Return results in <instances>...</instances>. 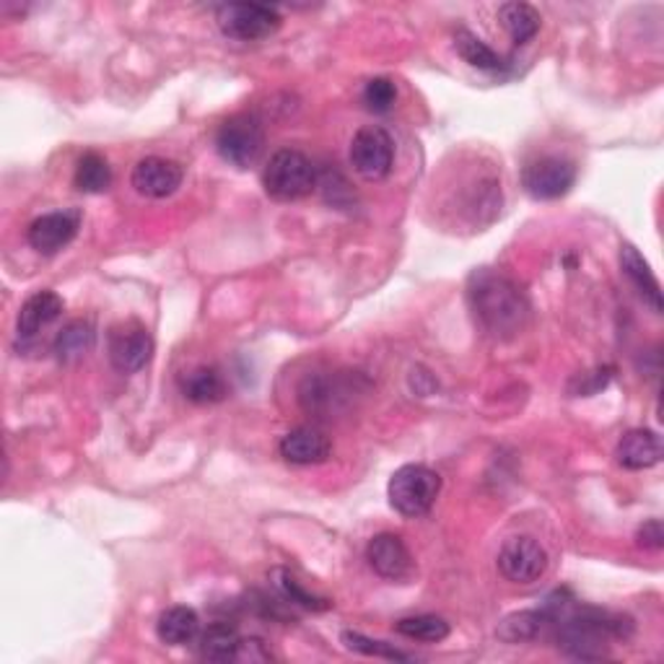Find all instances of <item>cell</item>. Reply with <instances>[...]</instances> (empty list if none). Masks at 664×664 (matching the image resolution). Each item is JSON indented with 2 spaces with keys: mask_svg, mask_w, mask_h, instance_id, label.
I'll use <instances>...</instances> for the list:
<instances>
[{
  "mask_svg": "<svg viewBox=\"0 0 664 664\" xmlns=\"http://www.w3.org/2000/svg\"><path fill=\"white\" fill-rule=\"evenodd\" d=\"M468 299L475 320L489 335L514 338L525 330L529 304L520 286L512 278L493 272L489 268L475 270L468 283Z\"/></svg>",
  "mask_w": 664,
  "mask_h": 664,
  "instance_id": "6da1fadb",
  "label": "cell"
},
{
  "mask_svg": "<svg viewBox=\"0 0 664 664\" xmlns=\"http://www.w3.org/2000/svg\"><path fill=\"white\" fill-rule=\"evenodd\" d=\"M553 623H558V649L574 660H602L608 654L610 639H621L623 629H631V623H623V618H612L595 608H579L564 621L556 618Z\"/></svg>",
  "mask_w": 664,
  "mask_h": 664,
  "instance_id": "7a4b0ae2",
  "label": "cell"
},
{
  "mask_svg": "<svg viewBox=\"0 0 664 664\" xmlns=\"http://www.w3.org/2000/svg\"><path fill=\"white\" fill-rule=\"evenodd\" d=\"M441 493V478L426 464H403L387 483L389 506L405 520H418L429 514Z\"/></svg>",
  "mask_w": 664,
  "mask_h": 664,
  "instance_id": "3957f363",
  "label": "cell"
},
{
  "mask_svg": "<svg viewBox=\"0 0 664 664\" xmlns=\"http://www.w3.org/2000/svg\"><path fill=\"white\" fill-rule=\"evenodd\" d=\"M263 188L272 201L291 203L312 195L317 188V169L307 153L280 149L270 157L263 172Z\"/></svg>",
  "mask_w": 664,
  "mask_h": 664,
  "instance_id": "277c9868",
  "label": "cell"
},
{
  "mask_svg": "<svg viewBox=\"0 0 664 664\" xmlns=\"http://www.w3.org/2000/svg\"><path fill=\"white\" fill-rule=\"evenodd\" d=\"M265 149L263 122L255 115H234L216 132V151L228 164L253 167Z\"/></svg>",
  "mask_w": 664,
  "mask_h": 664,
  "instance_id": "5b68a950",
  "label": "cell"
},
{
  "mask_svg": "<svg viewBox=\"0 0 664 664\" xmlns=\"http://www.w3.org/2000/svg\"><path fill=\"white\" fill-rule=\"evenodd\" d=\"M216 21L221 32L236 42L268 40L283 24L280 13L263 3H226L218 9Z\"/></svg>",
  "mask_w": 664,
  "mask_h": 664,
  "instance_id": "8992f818",
  "label": "cell"
},
{
  "mask_svg": "<svg viewBox=\"0 0 664 664\" xmlns=\"http://www.w3.org/2000/svg\"><path fill=\"white\" fill-rule=\"evenodd\" d=\"M351 164L368 182L385 180L395 164V140L379 125L361 128L351 140Z\"/></svg>",
  "mask_w": 664,
  "mask_h": 664,
  "instance_id": "52a82bcc",
  "label": "cell"
},
{
  "mask_svg": "<svg viewBox=\"0 0 664 664\" xmlns=\"http://www.w3.org/2000/svg\"><path fill=\"white\" fill-rule=\"evenodd\" d=\"M496 564L504 579L514 581V585H533L548 571V553L535 537L516 535L501 545Z\"/></svg>",
  "mask_w": 664,
  "mask_h": 664,
  "instance_id": "ba28073f",
  "label": "cell"
},
{
  "mask_svg": "<svg viewBox=\"0 0 664 664\" xmlns=\"http://www.w3.org/2000/svg\"><path fill=\"white\" fill-rule=\"evenodd\" d=\"M574 182H577V167L560 157L535 159L522 172V184L535 201H558L574 188Z\"/></svg>",
  "mask_w": 664,
  "mask_h": 664,
  "instance_id": "9c48e42d",
  "label": "cell"
},
{
  "mask_svg": "<svg viewBox=\"0 0 664 664\" xmlns=\"http://www.w3.org/2000/svg\"><path fill=\"white\" fill-rule=\"evenodd\" d=\"M107 351L117 372L136 374L149 364L153 356V338L143 324L130 320L109 330Z\"/></svg>",
  "mask_w": 664,
  "mask_h": 664,
  "instance_id": "30bf717a",
  "label": "cell"
},
{
  "mask_svg": "<svg viewBox=\"0 0 664 664\" xmlns=\"http://www.w3.org/2000/svg\"><path fill=\"white\" fill-rule=\"evenodd\" d=\"M366 560L374 568V574H379L387 581H405L416 571V560H413L408 545L403 543L400 535L393 533H382L368 540Z\"/></svg>",
  "mask_w": 664,
  "mask_h": 664,
  "instance_id": "8fae6325",
  "label": "cell"
},
{
  "mask_svg": "<svg viewBox=\"0 0 664 664\" xmlns=\"http://www.w3.org/2000/svg\"><path fill=\"white\" fill-rule=\"evenodd\" d=\"M81 226V213L78 211H57V213H44V216L34 218L29 226L26 239L32 249L40 255H57L76 239Z\"/></svg>",
  "mask_w": 664,
  "mask_h": 664,
  "instance_id": "7c38bea8",
  "label": "cell"
},
{
  "mask_svg": "<svg viewBox=\"0 0 664 664\" xmlns=\"http://www.w3.org/2000/svg\"><path fill=\"white\" fill-rule=\"evenodd\" d=\"M182 167L172 159H161V157H146L140 159L136 167H132L130 182L136 188L138 195L143 197H169L180 190L182 184Z\"/></svg>",
  "mask_w": 664,
  "mask_h": 664,
  "instance_id": "4fadbf2b",
  "label": "cell"
},
{
  "mask_svg": "<svg viewBox=\"0 0 664 664\" xmlns=\"http://www.w3.org/2000/svg\"><path fill=\"white\" fill-rule=\"evenodd\" d=\"M278 452L291 464H322L330 460V437L314 426H299L280 439Z\"/></svg>",
  "mask_w": 664,
  "mask_h": 664,
  "instance_id": "5bb4252c",
  "label": "cell"
},
{
  "mask_svg": "<svg viewBox=\"0 0 664 664\" xmlns=\"http://www.w3.org/2000/svg\"><path fill=\"white\" fill-rule=\"evenodd\" d=\"M618 464L625 470H649L662 460V439L652 429H633L623 433L615 449Z\"/></svg>",
  "mask_w": 664,
  "mask_h": 664,
  "instance_id": "9a60e30c",
  "label": "cell"
},
{
  "mask_svg": "<svg viewBox=\"0 0 664 664\" xmlns=\"http://www.w3.org/2000/svg\"><path fill=\"white\" fill-rule=\"evenodd\" d=\"M63 299L57 297L55 291H36L29 297L24 304H21L19 312V338H34L36 332L42 328H47V324H53L57 317L63 314Z\"/></svg>",
  "mask_w": 664,
  "mask_h": 664,
  "instance_id": "2e32d148",
  "label": "cell"
},
{
  "mask_svg": "<svg viewBox=\"0 0 664 664\" xmlns=\"http://www.w3.org/2000/svg\"><path fill=\"white\" fill-rule=\"evenodd\" d=\"M197 633H201V618L193 608H184V604L164 610L157 621V636L167 646L193 644Z\"/></svg>",
  "mask_w": 664,
  "mask_h": 664,
  "instance_id": "e0dca14e",
  "label": "cell"
},
{
  "mask_svg": "<svg viewBox=\"0 0 664 664\" xmlns=\"http://www.w3.org/2000/svg\"><path fill=\"white\" fill-rule=\"evenodd\" d=\"M621 268L625 272V278L636 286L639 297L652 307V312L660 314L662 312V289L660 280H656L654 270L649 268V263L641 257V253L633 245H623L621 247Z\"/></svg>",
  "mask_w": 664,
  "mask_h": 664,
  "instance_id": "ac0fdd59",
  "label": "cell"
},
{
  "mask_svg": "<svg viewBox=\"0 0 664 664\" xmlns=\"http://www.w3.org/2000/svg\"><path fill=\"white\" fill-rule=\"evenodd\" d=\"M182 395L188 397L190 403L197 405H213L226 400L228 395V385L224 379V374L213 366H197L193 372H188L180 382Z\"/></svg>",
  "mask_w": 664,
  "mask_h": 664,
  "instance_id": "d6986e66",
  "label": "cell"
},
{
  "mask_svg": "<svg viewBox=\"0 0 664 664\" xmlns=\"http://www.w3.org/2000/svg\"><path fill=\"white\" fill-rule=\"evenodd\" d=\"M197 656L205 662H236L242 636L232 623H213L197 633Z\"/></svg>",
  "mask_w": 664,
  "mask_h": 664,
  "instance_id": "ffe728a7",
  "label": "cell"
},
{
  "mask_svg": "<svg viewBox=\"0 0 664 664\" xmlns=\"http://www.w3.org/2000/svg\"><path fill=\"white\" fill-rule=\"evenodd\" d=\"M499 21L516 44H527L540 32V13L529 3H504L499 6Z\"/></svg>",
  "mask_w": 664,
  "mask_h": 664,
  "instance_id": "44dd1931",
  "label": "cell"
},
{
  "mask_svg": "<svg viewBox=\"0 0 664 664\" xmlns=\"http://www.w3.org/2000/svg\"><path fill=\"white\" fill-rule=\"evenodd\" d=\"M76 190L86 195H99L107 193L109 184H113V169H109L107 159L97 151H88L78 159L76 164V176H73Z\"/></svg>",
  "mask_w": 664,
  "mask_h": 664,
  "instance_id": "7402d4cb",
  "label": "cell"
},
{
  "mask_svg": "<svg viewBox=\"0 0 664 664\" xmlns=\"http://www.w3.org/2000/svg\"><path fill=\"white\" fill-rule=\"evenodd\" d=\"M97 343V330L92 322L86 320H73L57 332L55 338V353L61 361H76L86 356L88 351Z\"/></svg>",
  "mask_w": 664,
  "mask_h": 664,
  "instance_id": "603a6c76",
  "label": "cell"
},
{
  "mask_svg": "<svg viewBox=\"0 0 664 664\" xmlns=\"http://www.w3.org/2000/svg\"><path fill=\"white\" fill-rule=\"evenodd\" d=\"M545 623H550L548 612L545 610H522L504 618L496 633L501 641H506V644H525V641H533L540 636Z\"/></svg>",
  "mask_w": 664,
  "mask_h": 664,
  "instance_id": "cb8c5ba5",
  "label": "cell"
},
{
  "mask_svg": "<svg viewBox=\"0 0 664 664\" xmlns=\"http://www.w3.org/2000/svg\"><path fill=\"white\" fill-rule=\"evenodd\" d=\"M454 50L464 63L472 65V68H478V71H501V68H504V61H501V55L493 53V50L481 40V36L468 32V29H457Z\"/></svg>",
  "mask_w": 664,
  "mask_h": 664,
  "instance_id": "d4e9b609",
  "label": "cell"
},
{
  "mask_svg": "<svg viewBox=\"0 0 664 664\" xmlns=\"http://www.w3.org/2000/svg\"><path fill=\"white\" fill-rule=\"evenodd\" d=\"M397 633L405 639L413 641H424V644H439L449 636V623L439 615H416V618H403L397 621Z\"/></svg>",
  "mask_w": 664,
  "mask_h": 664,
  "instance_id": "484cf974",
  "label": "cell"
},
{
  "mask_svg": "<svg viewBox=\"0 0 664 664\" xmlns=\"http://www.w3.org/2000/svg\"><path fill=\"white\" fill-rule=\"evenodd\" d=\"M341 641L345 644V649H351V652H356V654L376 656V660H389V662H413V656L408 652H400V649L387 644V641L368 639L358 631H343Z\"/></svg>",
  "mask_w": 664,
  "mask_h": 664,
  "instance_id": "4316f807",
  "label": "cell"
},
{
  "mask_svg": "<svg viewBox=\"0 0 664 664\" xmlns=\"http://www.w3.org/2000/svg\"><path fill=\"white\" fill-rule=\"evenodd\" d=\"M272 579H276V587L280 589V592H283L286 600L293 602V604H301V608L314 610V612H322V610L332 608L330 600H324V597H317V595L309 592V589L301 587V581L293 579L291 574L286 571V568H276V571H272Z\"/></svg>",
  "mask_w": 664,
  "mask_h": 664,
  "instance_id": "83f0119b",
  "label": "cell"
},
{
  "mask_svg": "<svg viewBox=\"0 0 664 664\" xmlns=\"http://www.w3.org/2000/svg\"><path fill=\"white\" fill-rule=\"evenodd\" d=\"M397 101V86L389 78H372L364 88V105L368 113L385 115L395 107Z\"/></svg>",
  "mask_w": 664,
  "mask_h": 664,
  "instance_id": "f1b7e54d",
  "label": "cell"
},
{
  "mask_svg": "<svg viewBox=\"0 0 664 664\" xmlns=\"http://www.w3.org/2000/svg\"><path fill=\"white\" fill-rule=\"evenodd\" d=\"M636 543H639L644 550H662V548H664L662 522H660V520H652V522H646L644 527H639Z\"/></svg>",
  "mask_w": 664,
  "mask_h": 664,
  "instance_id": "f546056e",
  "label": "cell"
},
{
  "mask_svg": "<svg viewBox=\"0 0 664 664\" xmlns=\"http://www.w3.org/2000/svg\"><path fill=\"white\" fill-rule=\"evenodd\" d=\"M270 652L265 649L260 639H242L239 652H236V662H268Z\"/></svg>",
  "mask_w": 664,
  "mask_h": 664,
  "instance_id": "4dcf8cb0",
  "label": "cell"
}]
</instances>
